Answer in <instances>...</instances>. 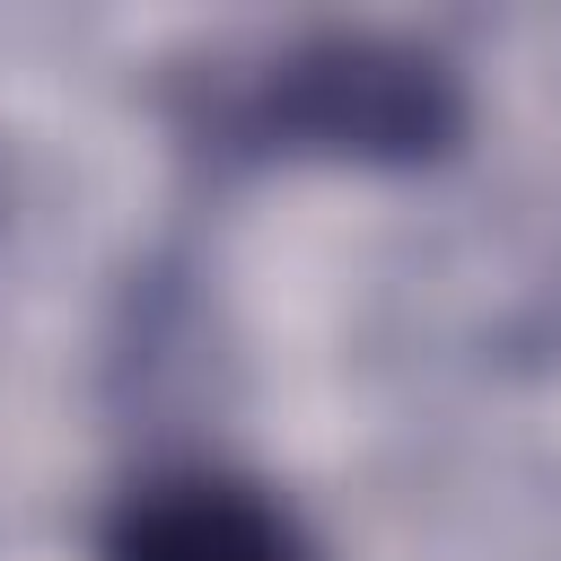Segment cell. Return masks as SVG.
Instances as JSON below:
<instances>
[{
  "label": "cell",
  "instance_id": "2",
  "mask_svg": "<svg viewBox=\"0 0 561 561\" xmlns=\"http://www.w3.org/2000/svg\"><path fill=\"white\" fill-rule=\"evenodd\" d=\"M105 561H307V543L254 482L175 473L114 508Z\"/></svg>",
  "mask_w": 561,
  "mask_h": 561
},
{
  "label": "cell",
  "instance_id": "1",
  "mask_svg": "<svg viewBox=\"0 0 561 561\" xmlns=\"http://www.w3.org/2000/svg\"><path fill=\"white\" fill-rule=\"evenodd\" d=\"M465 96L438 53L394 35H307L263 61L237 96V131L289 158H351V167H421L456 140Z\"/></svg>",
  "mask_w": 561,
  "mask_h": 561
}]
</instances>
